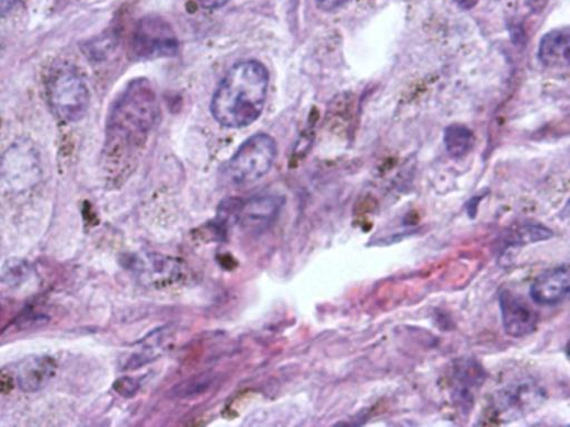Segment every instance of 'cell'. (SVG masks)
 Instances as JSON below:
<instances>
[{
    "mask_svg": "<svg viewBox=\"0 0 570 427\" xmlns=\"http://www.w3.org/2000/svg\"><path fill=\"white\" fill-rule=\"evenodd\" d=\"M269 89V72L256 60H246L229 69L210 102V113L219 124L242 128L263 112Z\"/></svg>",
    "mask_w": 570,
    "mask_h": 427,
    "instance_id": "1",
    "label": "cell"
},
{
    "mask_svg": "<svg viewBox=\"0 0 570 427\" xmlns=\"http://www.w3.org/2000/svg\"><path fill=\"white\" fill-rule=\"evenodd\" d=\"M157 98L148 85L135 83L124 94L112 117V130L126 145L139 146L157 120Z\"/></svg>",
    "mask_w": 570,
    "mask_h": 427,
    "instance_id": "2",
    "label": "cell"
},
{
    "mask_svg": "<svg viewBox=\"0 0 570 427\" xmlns=\"http://www.w3.org/2000/svg\"><path fill=\"white\" fill-rule=\"evenodd\" d=\"M47 95L54 113L65 122H80L90 108L88 85L76 70L68 67L58 68L50 75Z\"/></svg>",
    "mask_w": 570,
    "mask_h": 427,
    "instance_id": "3",
    "label": "cell"
},
{
    "mask_svg": "<svg viewBox=\"0 0 570 427\" xmlns=\"http://www.w3.org/2000/svg\"><path fill=\"white\" fill-rule=\"evenodd\" d=\"M277 149L273 137L259 133L249 137L228 165V175L236 184H250L269 173Z\"/></svg>",
    "mask_w": 570,
    "mask_h": 427,
    "instance_id": "4",
    "label": "cell"
},
{
    "mask_svg": "<svg viewBox=\"0 0 570 427\" xmlns=\"http://www.w3.org/2000/svg\"><path fill=\"white\" fill-rule=\"evenodd\" d=\"M132 55L139 60L172 57L179 52V41L171 25L160 18H146L137 24L132 42Z\"/></svg>",
    "mask_w": 570,
    "mask_h": 427,
    "instance_id": "5",
    "label": "cell"
},
{
    "mask_svg": "<svg viewBox=\"0 0 570 427\" xmlns=\"http://www.w3.org/2000/svg\"><path fill=\"white\" fill-rule=\"evenodd\" d=\"M133 270L139 279L155 289H169L182 283L187 278V268L179 259L146 255L130 260Z\"/></svg>",
    "mask_w": 570,
    "mask_h": 427,
    "instance_id": "6",
    "label": "cell"
},
{
    "mask_svg": "<svg viewBox=\"0 0 570 427\" xmlns=\"http://www.w3.org/2000/svg\"><path fill=\"white\" fill-rule=\"evenodd\" d=\"M505 333L514 338L526 337L536 332L538 314L520 295L503 291L499 295Z\"/></svg>",
    "mask_w": 570,
    "mask_h": 427,
    "instance_id": "7",
    "label": "cell"
},
{
    "mask_svg": "<svg viewBox=\"0 0 570 427\" xmlns=\"http://www.w3.org/2000/svg\"><path fill=\"white\" fill-rule=\"evenodd\" d=\"M570 291V271L568 265L548 269L532 283L531 297L542 306H556L565 302Z\"/></svg>",
    "mask_w": 570,
    "mask_h": 427,
    "instance_id": "8",
    "label": "cell"
},
{
    "mask_svg": "<svg viewBox=\"0 0 570 427\" xmlns=\"http://www.w3.org/2000/svg\"><path fill=\"white\" fill-rule=\"evenodd\" d=\"M277 196H256L242 203L239 224L251 233H262L271 226L281 207Z\"/></svg>",
    "mask_w": 570,
    "mask_h": 427,
    "instance_id": "9",
    "label": "cell"
},
{
    "mask_svg": "<svg viewBox=\"0 0 570 427\" xmlns=\"http://www.w3.org/2000/svg\"><path fill=\"white\" fill-rule=\"evenodd\" d=\"M56 362L49 356H33L25 359L18 369V384L24 393L42 391L56 372Z\"/></svg>",
    "mask_w": 570,
    "mask_h": 427,
    "instance_id": "10",
    "label": "cell"
},
{
    "mask_svg": "<svg viewBox=\"0 0 570 427\" xmlns=\"http://www.w3.org/2000/svg\"><path fill=\"white\" fill-rule=\"evenodd\" d=\"M540 395L538 389L533 384H517L499 392L492 407L495 416L506 420L511 416L524 414L525 409L533 405V400Z\"/></svg>",
    "mask_w": 570,
    "mask_h": 427,
    "instance_id": "11",
    "label": "cell"
},
{
    "mask_svg": "<svg viewBox=\"0 0 570 427\" xmlns=\"http://www.w3.org/2000/svg\"><path fill=\"white\" fill-rule=\"evenodd\" d=\"M539 60L547 67L561 68L569 65L570 31L557 29L543 36L538 49Z\"/></svg>",
    "mask_w": 570,
    "mask_h": 427,
    "instance_id": "12",
    "label": "cell"
},
{
    "mask_svg": "<svg viewBox=\"0 0 570 427\" xmlns=\"http://www.w3.org/2000/svg\"><path fill=\"white\" fill-rule=\"evenodd\" d=\"M455 396L463 404L474 402V393L483 382L482 370L471 361L463 362L455 368Z\"/></svg>",
    "mask_w": 570,
    "mask_h": 427,
    "instance_id": "13",
    "label": "cell"
},
{
    "mask_svg": "<svg viewBox=\"0 0 570 427\" xmlns=\"http://www.w3.org/2000/svg\"><path fill=\"white\" fill-rule=\"evenodd\" d=\"M444 142L447 153L455 159L467 156L475 146L474 132L461 124H453L445 131Z\"/></svg>",
    "mask_w": 570,
    "mask_h": 427,
    "instance_id": "14",
    "label": "cell"
},
{
    "mask_svg": "<svg viewBox=\"0 0 570 427\" xmlns=\"http://www.w3.org/2000/svg\"><path fill=\"white\" fill-rule=\"evenodd\" d=\"M550 237H552V233L548 231L546 227L538 225H528L520 228L516 234H513L512 243L514 245H524L527 243L547 240Z\"/></svg>",
    "mask_w": 570,
    "mask_h": 427,
    "instance_id": "15",
    "label": "cell"
},
{
    "mask_svg": "<svg viewBox=\"0 0 570 427\" xmlns=\"http://www.w3.org/2000/svg\"><path fill=\"white\" fill-rule=\"evenodd\" d=\"M213 380L212 377H202L198 379H195L191 381L189 384H182L180 385L176 391L175 395L180 397H189L192 395H198L203 392H205L212 384Z\"/></svg>",
    "mask_w": 570,
    "mask_h": 427,
    "instance_id": "16",
    "label": "cell"
},
{
    "mask_svg": "<svg viewBox=\"0 0 570 427\" xmlns=\"http://www.w3.org/2000/svg\"><path fill=\"white\" fill-rule=\"evenodd\" d=\"M139 387V381L132 378H122L114 383V390L124 397L134 396Z\"/></svg>",
    "mask_w": 570,
    "mask_h": 427,
    "instance_id": "17",
    "label": "cell"
},
{
    "mask_svg": "<svg viewBox=\"0 0 570 427\" xmlns=\"http://www.w3.org/2000/svg\"><path fill=\"white\" fill-rule=\"evenodd\" d=\"M349 2L350 0H316L318 9L326 13L335 12Z\"/></svg>",
    "mask_w": 570,
    "mask_h": 427,
    "instance_id": "18",
    "label": "cell"
},
{
    "mask_svg": "<svg viewBox=\"0 0 570 427\" xmlns=\"http://www.w3.org/2000/svg\"><path fill=\"white\" fill-rule=\"evenodd\" d=\"M230 0H195V3L204 10H219L226 7Z\"/></svg>",
    "mask_w": 570,
    "mask_h": 427,
    "instance_id": "19",
    "label": "cell"
},
{
    "mask_svg": "<svg viewBox=\"0 0 570 427\" xmlns=\"http://www.w3.org/2000/svg\"><path fill=\"white\" fill-rule=\"evenodd\" d=\"M16 4V0H0V18L8 15Z\"/></svg>",
    "mask_w": 570,
    "mask_h": 427,
    "instance_id": "20",
    "label": "cell"
},
{
    "mask_svg": "<svg viewBox=\"0 0 570 427\" xmlns=\"http://www.w3.org/2000/svg\"><path fill=\"white\" fill-rule=\"evenodd\" d=\"M455 4L463 11H471L475 9L479 0H454Z\"/></svg>",
    "mask_w": 570,
    "mask_h": 427,
    "instance_id": "21",
    "label": "cell"
}]
</instances>
